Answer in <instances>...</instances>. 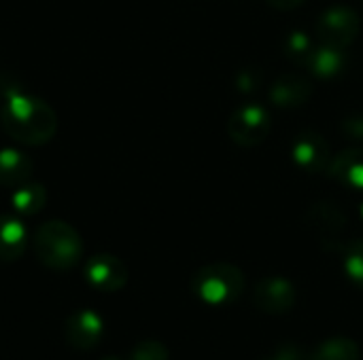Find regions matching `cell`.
I'll return each mask as SVG.
<instances>
[{
    "mask_svg": "<svg viewBox=\"0 0 363 360\" xmlns=\"http://www.w3.org/2000/svg\"><path fill=\"white\" fill-rule=\"evenodd\" d=\"M306 223L311 231L319 238V242L328 248H336L347 227V219L342 210L336 204H328V202L315 204L306 214Z\"/></svg>",
    "mask_w": 363,
    "mask_h": 360,
    "instance_id": "9",
    "label": "cell"
},
{
    "mask_svg": "<svg viewBox=\"0 0 363 360\" xmlns=\"http://www.w3.org/2000/svg\"><path fill=\"white\" fill-rule=\"evenodd\" d=\"M291 157L306 174H323L330 170L332 149L319 132H302L294 142Z\"/></svg>",
    "mask_w": 363,
    "mask_h": 360,
    "instance_id": "7",
    "label": "cell"
},
{
    "mask_svg": "<svg viewBox=\"0 0 363 360\" xmlns=\"http://www.w3.org/2000/svg\"><path fill=\"white\" fill-rule=\"evenodd\" d=\"M102 331H104V323L91 310H79V312L70 314L66 325H64L66 342L74 350H91V348H96L100 344V339H102Z\"/></svg>",
    "mask_w": 363,
    "mask_h": 360,
    "instance_id": "10",
    "label": "cell"
},
{
    "mask_svg": "<svg viewBox=\"0 0 363 360\" xmlns=\"http://www.w3.org/2000/svg\"><path fill=\"white\" fill-rule=\"evenodd\" d=\"M347 64H349L347 51L338 49V47H330V45L315 47L311 59L306 62V66L321 79H334V76L342 74Z\"/></svg>",
    "mask_w": 363,
    "mask_h": 360,
    "instance_id": "15",
    "label": "cell"
},
{
    "mask_svg": "<svg viewBox=\"0 0 363 360\" xmlns=\"http://www.w3.org/2000/svg\"><path fill=\"white\" fill-rule=\"evenodd\" d=\"M345 132L353 138V140H363V117L357 119H345Z\"/></svg>",
    "mask_w": 363,
    "mask_h": 360,
    "instance_id": "22",
    "label": "cell"
},
{
    "mask_svg": "<svg viewBox=\"0 0 363 360\" xmlns=\"http://www.w3.org/2000/svg\"><path fill=\"white\" fill-rule=\"evenodd\" d=\"M11 204L23 216L38 214L47 204V189L40 182H23L17 189H13Z\"/></svg>",
    "mask_w": 363,
    "mask_h": 360,
    "instance_id": "16",
    "label": "cell"
},
{
    "mask_svg": "<svg viewBox=\"0 0 363 360\" xmlns=\"http://www.w3.org/2000/svg\"><path fill=\"white\" fill-rule=\"evenodd\" d=\"M130 360H170V352L162 342L147 339L134 346L130 352Z\"/></svg>",
    "mask_w": 363,
    "mask_h": 360,
    "instance_id": "20",
    "label": "cell"
},
{
    "mask_svg": "<svg viewBox=\"0 0 363 360\" xmlns=\"http://www.w3.org/2000/svg\"><path fill=\"white\" fill-rule=\"evenodd\" d=\"M283 47H285L287 57H289V59H294V62H298V64H306V62L311 59L313 51H315V42H313V38H311L306 32H300V30H296V32L287 34V38H285Z\"/></svg>",
    "mask_w": 363,
    "mask_h": 360,
    "instance_id": "19",
    "label": "cell"
},
{
    "mask_svg": "<svg viewBox=\"0 0 363 360\" xmlns=\"http://www.w3.org/2000/svg\"><path fill=\"white\" fill-rule=\"evenodd\" d=\"M36 259L49 269H72L83 257V240L74 227L64 221L43 223L32 238Z\"/></svg>",
    "mask_w": 363,
    "mask_h": 360,
    "instance_id": "2",
    "label": "cell"
},
{
    "mask_svg": "<svg viewBox=\"0 0 363 360\" xmlns=\"http://www.w3.org/2000/svg\"><path fill=\"white\" fill-rule=\"evenodd\" d=\"M6 87H9L6 91L2 89L4 104L0 108L2 129L15 142L28 144V146L47 144L57 132L55 110L38 95H32L23 91L21 87H15V83Z\"/></svg>",
    "mask_w": 363,
    "mask_h": 360,
    "instance_id": "1",
    "label": "cell"
},
{
    "mask_svg": "<svg viewBox=\"0 0 363 360\" xmlns=\"http://www.w3.org/2000/svg\"><path fill=\"white\" fill-rule=\"evenodd\" d=\"M328 172L340 185L353 191H363V149H349L334 155Z\"/></svg>",
    "mask_w": 363,
    "mask_h": 360,
    "instance_id": "12",
    "label": "cell"
},
{
    "mask_svg": "<svg viewBox=\"0 0 363 360\" xmlns=\"http://www.w3.org/2000/svg\"><path fill=\"white\" fill-rule=\"evenodd\" d=\"M298 301V291L291 280L283 276H268L253 289V303L259 312L279 316L289 312Z\"/></svg>",
    "mask_w": 363,
    "mask_h": 360,
    "instance_id": "6",
    "label": "cell"
},
{
    "mask_svg": "<svg viewBox=\"0 0 363 360\" xmlns=\"http://www.w3.org/2000/svg\"><path fill=\"white\" fill-rule=\"evenodd\" d=\"M262 360H308V354L298 344H283L274 348L270 354H266Z\"/></svg>",
    "mask_w": 363,
    "mask_h": 360,
    "instance_id": "21",
    "label": "cell"
},
{
    "mask_svg": "<svg viewBox=\"0 0 363 360\" xmlns=\"http://www.w3.org/2000/svg\"><path fill=\"white\" fill-rule=\"evenodd\" d=\"M308 360H362V350L349 337H332L319 344Z\"/></svg>",
    "mask_w": 363,
    "mask_h": 360,
    "instance_id": "17",
    "label": "cell"
},
{
    "mask_svg": "<svg viewBox=\"0 0 363 360\" xmlns=\"http://www.w3.org/2000/svg\"><path fill=\"white\" fill-rule=\"evenodd\" d=\"M28 229L26 225L9 214L0 216V261L4 263H13L17 261L26 248H28Z\"/></svg>",
    "mask_w": 363,
    "mask_h": 360,
    "instance_id": "13",
    "label": "cell"
},
{
    "mask_svg": "<svg viewBox=\"0 0 363 360\" xmlns=\"http://www.w3.org/2000/svg\"><path fill=\"white\" fill-rule=\"evenodd\" d=\"M272 8H279V11H294L298 6L304 4V0H266Z\"/></svg>",
    "mask_w": 363,
    "mask_h": 360,
    "instance_id": "23",
    "label": "cell"
},
{
    "mask_svg": "<svg viewBox=\"0 0 363 360\" xmlns=\"http://www.w3.org/2000/svg\"><path fill=\"white\" fill-rule=\"evenodd\" d=\"M102 360H119V359H111V356H108V359H102Z\"/></svg>",
    "mask_w": 363,
    "mask_h": 360,
    "instance_id": "24",
    "label": "cell"
},
{
    "mask_svg": "<svg viewBox=\"0 0 363 360\" xmlns=\"http://www.w3.org/2000/svg\"><path fill=\"white\" fill-rule=\"evenodd\" d=\"M342 267L347 278L363 291V238L351 240L342 246Z\"/></svg>",
    "mask_w": 363,
    "mask_h": 360,
    "instance_id": "18",
    "label": "cell"
},
{
    "mask_svg": "<svg viewBox=\"0 0 363 360\" xmlns=\"http://www.w3.org/2000/svg\"><path fill=\"white\" fill-rule=\"evenodd\" d=\"M359 15L349 6H332L317 21V38L321 45L347 49L359 36Z\"/></svg>",
    "mask_w": 363,
    "mask_h": 360,
    "instance_id": "5",
    "label": "cell"
},
{
    "mask_svg": "<svg viewBox=\"0 0 363 360\" xmlns=\"http://www.w3.org/2000/svg\"><path fill=\"white\" fill-rule=\"evenodd\" d=\"M34 170L32 159L17 149H2L0 151V187L17 189L19 185L28 182Z\"/></svg>",
    "mask_w": 363,
    "mask_h": 360,
    "instance_id": "14",
    "label": "cell"
},
{
    "mask_svg": "<svg viewBox=\"0 0 363 360\" xmlns=\"http://www.w3.org/2000/svg\"><path fill=\"white\" fill-rule=\"evenodd\" d=\"M245 291V274L232 263H211L191 278V293L206 306H230Z\"/></svg>",
    "mask_w": 363,
    "mask_h": 360,
    "instance_id": "3",
    "label": "cell"
},
{
    "mask_svg": "<svg viewBox=\"0 0 363 360\" xmlns=\"http://www.w3.org/2000/svg\"><path fill=\"white\" fill-rule=\"evenodd\" d=\"M272 129L268 110L259 104H242L228 119V134L232 142L245 149L259 146Z\"/></svg>",
    "mask_w": 363,
    "mask_h": 360,
    "instance_id": "4",
    "label": "cell"
},
{
    "mask_svg": "<svg viewBox=\"0 0 363 360\" xmlns=\"http://www.w3.org/2000/svg\"><path fill=\"white\" fill-rule=\"evenodd\" d=\"M83 276L89 286L102 293H117L128 284V267L115 255L91 257L83 267Z\"/></svg>",
    "mask_w": 363,
    "mask_h": 360,
    "instance_id": "8",
    "label": "cell"
},
{
    "mask_svg": "<svg viewBox=\"0 0 363 360\" xmlns=\"http://www.w3.org/2000/svg\"><path fill=\"white\" fill-rule=\"evenodd\" d=\"M313 95V85L308 79L296 72L279 76L270 87V100L281 108H300Z\"/></svg>",
    "mask_w": 363,
    "mask_h": 360,
    "instance_id": "11",
    "label": "cell"
}]
</instances>
